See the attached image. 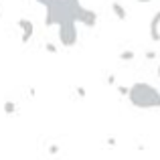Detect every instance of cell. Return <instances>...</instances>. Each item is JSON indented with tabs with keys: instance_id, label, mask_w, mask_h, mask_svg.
<instances>
[{
	"instance_id": "cell-1",
	"label": "cell",
	"mask_w": 160,
	"mask_h": 160,
	"mask_svg": "<svg viewBox=\"0 0 160 160\" xmlns=\"http://www.w3.org/2000/svg\"><path fill=\"white\" fill-rule=\"evenodd\" d=\"M128 99L138 109H156L160 108V91L150 83L138 81L128 89Z\"/></svg>"
},
{
	"instance_id": "cell-2",
	"label": "cell",
	"mask_w": 160,
	"mask_h": 160,
	"mask_svg": "<svg viewBox=\"0 0 160 160\" xmlns=\"http://www.w3.org/2000/svg\"><path fill=\"white\" fill-rule=\"evenodd\" d=\"M79 0H53L51 4H47V14H45V24H61L63 20H75V12H77Z\"/></svg>"
},
{
	"instance_id": "cell-3",
	"label": "cell",
	"mask_w": 160,
	"mask_h": 160,
	"mask_svg": "<svg viewBox=\"0 0 160 160\" xmlns=\"http://www.w3.org/2000/svg\"><path fill=\"white\" fill-rule=\"evenodd\" d=\"M59 27V43L63 47H73L79 39V32H77V20L69 18V20H63Z\"/></svg>"
},
{
	"instance_id": "cell-4",
	"label": "cell",
	"mask_w": 160,
	"mask_h": 160,
	"mask_svg": "<svg viewBox=\"0 0 160 160\" xmlns=\"http://www.w3.org/2000/svg\"><path fill=\"white\" fill-rule=\"evenodd\" d=\"M75 20L77 22H81L83 27H95V22H98V14H95L93 10H89V8H83L81 4L77 6V12H75Z\"/></svg>"
},
{
	"instance_id": "cell-5",
	"label": "cell",
	"mask_w": 160,
	"mask_h": 160,
	"mask_svg": "<svg viewBox=\"0 0 160 160\" xmlns=\"http://www.w3.org/2000/svg\"><path fill=\"white\" fill-rule=\"evenodd\" d=\"M18 27L22 28V43H28V41H31V37H32V32H35L32 22H31V20H27V18H20L18 20Z\"/></svg>"
},
{
	"instance_id": "cell-6",
	"label": "cell",
	"mask_w": 160,
	"mask_h": 160,
	"mask_svg": "<svg viewBox=\"0 0 160 160\" xmlns=\"http://www.w3.org/2000/svg\"><path fill=\"white\" fill-rule=\"evenodd\" d=\"M150 37H152V41H160V10L156 14L152 16V22H150Z\"/></svg>"
},
{
	"instance_id": "cell-7",
	"label": "cell",
	"mask_w": 160,
	"mask_h": 160,
	"mask_svg": "<svg viewBox=\"0 0 160 160\" xmlns=\"http://www.w3.org/2000/svg\"><path fill=\"white\" fill-rule=\"evenodd\" d=\"M112 10H113V14H116L120 20H126V16H128V12L124 10V6H122L120 2H113L112 4Z\"/></svg>"
},
{
	"instance_id": "cell-8",
	"label": "cell",
	"mask_w": 160,
	"mask_h": 160,
	"mask_svg": "<svg viewBox=\"0 0 160 160\" xmlns=\"http://www.w3.org/2000/svg\"><path fill=\"white\" fill-rule=\"evenodd\" d=\"M14 103H12V102H6V103H4V112H6V113H14Z\"/></svg>"
},
{
	"instance_id": "cell-9",
	"label": "cell",
	"mask_w": 160,
	"mask_h": 160,
	"mask_svg": "<svg viewBox=\"0 0 160 160\" xmlns=\"http://www.w3.org/2000/svg\"><path fill=\"white\" fill-rule=\"evenodd\" d=\"M120 59H122V61H128V59H134V53H132V51H124V53L120 55Z\"/></svg>"
},
{
	"instance_id": "cell-10",
	"label": "cell",
	"mask_w": 160,
	"mask_h": 160,
	"mask_svg": "<svg viewBox=\"0 0 160 160\" xmlns=\"http://www.w3.org/2000/svg\"><path fill=\"white\" fill-rule=\"evenodd\" d=\"M37 2H39V4H43V6H47V4H51L53 0H37Z\"/></svg>"
},
{
	"instance_id": "cell-11",
	"label": "cell",
	"mask_w": 160,
	"mask_h": 160,
	"mask_svg": "<svg viewBox=\"0 0 160 160\" xmlns=\"http://www.w3.org/2000/svg\"><path fill=\"white\" fill-rule=\"evenodd\" d=\"M47 51H51V53H55V51H57V47H55V45H47Z\"/></svg>"
},
{
	"instance_id": "cell-12",
	"label": "cell",
	"mask_w": 160,
	"mask_h": 160,
	"mask_svg": "<svg viewBox=\"0 0 160 160\" xmlns=\"http://www.w3.org/2000/svg\"><path fill=\"white\" fill-rule=\"evenodd\" d=\"M136 2H140V4H148V2H152V0H136Z\"/></svg>"
},
{
	"instance_id": "cell-13",
	"label": "cell",
	"mask_w": 160,
	"mask_h": 160,
	"mask_svg": "<svg viewBox=\"0 0 160 160\" xmlns=\"http://www.w3.org/2000/svg\"><path fill=\"white\" fill-rule=\"evenodd\" d=\"M158 77H160V65H158Z\"/></svg>"
}]
</instances>
